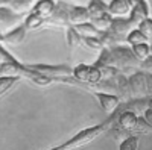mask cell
Instances as JSON below:
<instances>
[{"mask_svg":"<svg viewBox=\"0 0 152 150\" xmlns=\"http://www.w3.org/2000/svg\"><path fill=\"white\" fill-rule=\"evenodd\" d=\"M46 23V18H43V17H40L38 14H35V12H29V14H26V17H24V20H23V24L26 26V29L28 30H32V29H38L41 26V24H44Z\"/></svg>","mask_w":152,"mask_h":150,"instance_id":"12","label":"cell"},{"mask_svg":"<svg viewBox=\"0 0 152 150\" xmlns=\"http://www.w3.org/2000/svg\"><path fill=\"white\" fill-rule=\"evenodd\" d=\"M105 129H108V126L105 123L104 124H97V126H93V128H88V129H84L79 133H76L70 141L64 143L62 146L53 147L50 150H72V149H76V147H81V146H84L87 143H90L91 140H94L96 136H99Z\"/></svg>","mask_w":152,"mask_h":150,"instance_id":"1","label":"cell"},{"mask_svg":"<svg viewBox=\"0 0 152 150\" xmlns=\"http://www.w3.org/2000/svg\"><path fill=\"white\" fill-rule=\"evenodd\" d=\"M137 29L143 33V36H145L148 41H152V18H151V17L145 18V20L137 26Z\"/></svg>","mask_w":152,"mask_h":150,"instance_id":"16","label":"cell"},{"mask_svg":"<svg viewBox=\"0 0 152 150\" xmlns=\"http://www.w3.org/2000/svg\"><path fill=\"white\" fill-rule=\"evenodd\" d=\"M126 41H128L129 44H140V43H148V40L143 36V33L138 30L137 28L135 29H132L128 35H126Z\"/></svg>","mask_w":152,"mask_h":150,"instance_id":"17","label":"cell"},{"mask_svg":"<svg viewBox=\"0 0 152 150\" xmlns=\"http://www.w3.org/2000/svg\"><path fill=\"white\" fill-rule=\"evenodd\" d=\"M96 97L99 99V103L107 112L113 114L114 111L117 109V106L120 105V99L116 94H111V93H96Z\"/></svg>","mask_w":152,"mask_h":150,"instance_id":"7","label":"cell"},{"mask_svg":"<svg viewBox=\"0 0 152 150\" xmlns=\"http://www.w3.org/2000/svg\"><path fill=\"white\" fill-rule=\"evenodd\" d=\"M82 43L87 46V47H90V49H96V50H102L105 49L104 43L100 38H93V36H88V38H82Z\"/></svg>","mask_w":152,"mask_h":150,"instance_id":"19","label":"cell"},{"mask_svg":"<svg viewBox=\"0 0 152 150\" xmlns=\"http://www.w3.org/2000/svg\"><path fill=\"white\" fill-rule=\"evenodd\" d=\"M67 41H69V49H70V56L73 55V52L82 44V36L75 30L73 26L67 28Z\"/></svg>","mask_w":152,"mask_h":150,"instance_id":"13","label":"cell"},{"mask_svg":"<svg viewBox=\"0 0 152 150\" xmlns=\"http://www.w3.org/2000/svg\"><path fill=\"white\" fill-rule=\"evenodd\" d=\"M131 50H132V53L137 56V59L143 61V59H146V58L151 55V44H148V43L134 44Z\"/></svg>","mask_w":152,"mask_h":150,"instance_id":"14","label":"cell"},{"mask_svg":"<svg viewBox=\"0 0 152 150\" xmlns=\"http://www.w3.org/2000/svg\"><path fill=\"white\" fill-rule=\"evenodd\" d=\"M117 128H120L123 132H131V130H138L140 128V121L142 118H138L131 111H122L117 115Z\"/></svg>","mask_w":152,"mask_h":150,"instance_id":"4","label":"cell"},{"mask_svg":"<svg viewBox=\"0 0 152 150\" xmlns=\"http://www.w3.org/2000/svg\"><path fill=\"white\" fill-rule=\"evenodd\" d=\"M120 150H138V136L132 135L122 141Z\"/></svg>","mask_w":152,"mask_h":150,"instance_id":"18","label":"cell"},{"mask_svg":"<svg viewBox=\"0 0 152 150\" xmlns=\"http://www.w3.org/2000/svg\"><path fill=\"white\" fill-rule=\"evenodd\" d=\"M128 2H129V5H131V8H132L134 5H137L138 2H140V0H128Z\"/></svg>","mask_w":152,"mask_h":150,"instance_id":"22","label":"cell"},{"mask_svg":"<svg viewBox=\"0 0 152 150\" xmlns=\"http://www.w3.org/2000/svg\"><path fill=\"white\" fill-rule=\"evenodd\" d=\"M108 12L113 17H125L131 12V5L128 0H113L108 5Z\"/></svg>","mask_w":152,"mask_h":150,"instance_id":"10","label":"cell"},{"mask_svg":"<svg viewBox=\"0 0 152 150\" xmlns=\"http://www.w3.org/2000/svg\"><path fill=\"white\" fill-rule=\"evenodd\" d=\"M23 17L26 15L17 14L8 6H0V26H15L23 20Z\"/></svg>","mask_w":152,"mask_h":150,"instance_id":"6","label":"cell"},{"mask_svg":"<svg viewBox=\"0 0 152 150\" xmlns=\"http://www.w3.org/2000/svg\"><path fill=\"white\" fill-rule=\"evenodd\" d=\"M20 78H15V76H0V97H2L8 90H11L17 82H18Z\"/></svg>","mask_w":152,"mask_h":150,"instance_id":"15","label":"cell"},{"mask_svg":"<svg viewBox=\"0 0 152 150\" xmlns=\"http://www.w3.org/2000/svg\"><path fill=\"white\" fill-rule=\"evenodd\" d=\"M26 26H24L23 23H20L18 26H15L14 29H12L11 32L2 35V38H0V43H5L8 46H17L20 44L23 40H24V36H26Z\"/></svg>","mask_w":152,"mask_h":150,"instance_id":"5","label":"cell"},{"mask_svg":"<svg viewBox=\"0 0 152 150\" xmlns=\"http://www.w3.org/2000/svg\"><path fill=\"white\" fill-rule=\"evenodd\" d=\"M0 38H2V32H0Z\"/></svg>","mask_w":152,"mask_h":150,"instance_id":"23","label":"cell"},{"mask_svg":"<svg viewBox=\"0 0 152 150\" xmlns=\"http://www.w3.org/2000/svg\"><path fill=\"white\" fill-rule=\"evenodd\" d=\"M55 8H56V3L53 2V0H38V2H35V5H34V8L31 11L47 20L53 14Z\"/></svg>","mask_w":152,"mask_h":150,"instance_id":"9","label":"cell"},{"mask_svg":"<svg viewBox=\"0 0 152 150\" xmlns=\"http://www.w3.org/2000/svg\"><path fill=\"white\" fill-rule=\"evenodd\" d=\"M129 88H131V94L132 99H145V97H151L148 93V85H146V76L145 71L137 70L131 74L129 78Z\"/></svg>","mask_w":152,"mask_h":150,"instance_id":"2","label":"cell"},{"mask_svg":"<svg viewBox=\"0 0 152 150\" xmlns=\"http://www.w3.org/2000/svg\"><path fill=\"white\" fill-rule=\"evenodd\" d=\"M59 5L69 12V23L70 26H76V24H81L90 20V14H88V9L82 8V6H70L64 2H59Z\"/></svg>","mask_w":152,"mask_h":150,"instance_id":"3","label":"cell"},{"mask_svg":"<svg viewBox=\"0 0 152 150\" xmlns=\"http://www.w3.org/2000/svg\"><path fill=\"white\" fill-rule=\"evenodd\" d=\"M145 76H146L148 93H149V96H152V74H151V73H145Z\"/></svg>","mask_w":152,"mask_h":150,"instance_id":"21","label":"cell"},{"mask_svg":"<svg viewBox=\"0 0 152 150\" xmlns=\"http://www.w3.org/2000/svg\"><path fill=\"white\" fill-rule=\"evenodd\" d=\"M140 70L145 71V73H151L152 74V55H149L146 59L142 61V64H140Z\"/></svg>","mask_w":152,"mask_h":150,"instance_id":"20","label":"cell"},{"mask_svg":"<svg viewBox=\"0 0 152 150\" xmlns=\"http://www.w3.org/2000/svg\"><path fill=\"white\" fill-rule=\"evenodd\" d=\"M148 17H149V5H148L146 0H140L137 5H134L131 8L129 18H131V21L135 24V26H138V24H140L145 18H148Z\"/></svg>","mask_w":152,"mask_h":150,"instance_id":"8","label":"cell"},{"mask_svg":"<svg viewBox=\"0 0 152 150\" xmlns=\"http://www.w3.org/2000/svg\"><path fill=\"white\" fill-rule=\"evenodd\" d=\"M75 30L78 32L82 38H88V36H93V38H100V35H102L104 30H99L93 23H81V24H76V26H73Z\"/></svg>","mask_w":152,"mask_h":150,"instance_id":"11","label":"cell"}]
</instances>
